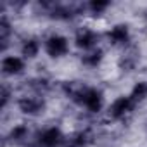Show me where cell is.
<instances>
[{
    "mask_svg": "<svg viewBox=\"0 0 147 147\" xmlns=\"http://www.w3.org/2000/svg\"><path fill=\"white\" fill-rule=\"evenodd\" d=\"M67 50H69V43H67V38L62 35H52L45 40V52L54 59L66 55Z\"/></svg>",
    "mask_w": 147,
    "mask_h": 147,
    "instance_id": "1",
    "label": "cell"
},
{
    "mask_svg": "<svg viewBox=\"0 0 147 147\" xmlns=\"http://www.w3.org/2000/svg\"><path fill=\"white\" fill-rule=\"evenodd\" d=\"M133 106H135V102L130 99V95H121L109 106V116L113 119H121L131 113Z\"/></svg>",
    "mask_w": 147,
    "mask_h": 147,
    "instance_id": "2",
    "label": "cell"
},
{
    "mask_svg": "<svg viewBox=\"0 0 147 147\" xmlns=\"http://www.w3.org/2000/svg\"><path fill=\"white\" fill-rule=\"evenodd\" d=\"M18 106H19L21 113L30 114V116L40 114V113H43V109H45V102H43V99H40V97H21L19 102H18Z\"/></svg>",
    "mask_w": 147,
    "mask_h": 147,
    "instance_id": "3",
    "label": "cell"
},
{
    "mask_svg": "<svg viewBox=\"0 0 147 147\" xmlns=\"http://www.w3.org/2000/svg\"><path fill=\"white\" fill-rule=\"evenodd\" d=\"M97 42H99V35H97L95 31L88 30V28L80 30V31L76 33V36H75V43H76V47H78V49H83V50H90V49H94V47L97 45Z\"/></svg>",
    "mask_w": 147,
    "mask_h": 147,
    "instance_id": "4",
    "label": "cell"
},
{
    "mask_svg": "<svg viewBox=\"0 0 147 147\" xmlns=\"http://www.w3.org/2000/svg\"><path fill=\"white\" fill-rule=\"evenodd\" d=\"M38 142L42 147H55L62 142V131L57 126H50L45 128L40 135H38Z\"/></svg>",
    "mask_w": 147,
    "mask_h": 147,
    "instance_id": "5",
    "label": "cell"
},
{
    "mask_svg": "<svg viewBox=\"0 0 147 147\" xmlns=\"http://www.w3.org/2000/svg\"><path fill=\"white\" fill-rule=\"evenodd\" d=\"M24 69V61L18 55H7L4 57L2 61V71L4 75H9V76H16V75H21Z\"/></svg>",
    "mask_w": 147,
    "mask_h": 147,
    "instance_id": "6",
    "label": "cell"
},
{
    "mask_svg": "<svg viewBox=\"0 0 147 147\" xmlns=\"http://www.w3.org/2000/svg\"><path fill=\"white\" fill-rule=\"evenodd\" d=\"M109 40L113 45H123L130 40V30H128V24H116L109 30L107 33Z\"/></svg>",
    "mask_w": 147,
    "mask_h": 147,
    "instance_id": "7",
    "label": "cell"
},
{
    "mask_svg": "<svg viewBox=\"0 0 147 147\" xmlns=\"http://www.w3.org/2000/svg\"><path fill=\"white\" fill-rule=\"evenodd\" d=\"M38 50H40V45H38V42H36L35 38H28V40H24V43H23V47H21L23 55L28 57V59L36 57Z\"/></svg>",
    "mask_w": 147,
    "mask_h": 147,
    "instance_id": "8",
    "label": "cell"
},
{
    "mask_svg": "<svg viewBox=\"0 0 147 147\" xmlns=\"http://www.w3.org/2000/svg\"><path fill=\"white\" fill-rule=\"evenodd\" d=\"M145 97H147V82H138V83L131 88L130 99L137 104V102H142Z\"/></svg>",
    "mask_w": 147,
    "mask_h": 147,
    "instance_id": "9",
    "label": "cell"
},
{
    "mask_svg": "<svg viewBox=\"0 0 147 147\" xmlns=\"http://www.w3.org/2000/svg\"><path fill=\"white\" fill-rule=\"evenodd\" d=\"M102 57H104L102 50H94V52L87 54V55L82 59V62H83L85 66H88V67H95V66H99V64H100Z\"/></svg>",
    "mask_w": 147,
    "mask_h": 147,
    "instance_id": "10",
    "label": "cell"
},
{
    "mask_svg": "<svg viewBox=\"0 0 147 147\" xmlns=\"http://www.w3.org/2000/svg\"><path fill=\"white\" fill-rule=\"evenodd\" d=\"M107 7H109V2H107V0H92V2L88 4V9H90L92 12H95V14L104 12Z\"/></svg>",
    "mask_w": 147,
    "mask_h": 147,
    "instance_id": "11",
    "label": "cell"
},
{
    "mask_svg": "<svg viewBox=\"0 0 147 147\" xmlns=\"http://www.w3.org/2000/svg\"><path fill=\"white\" fill-rule=\"evenodd\" d=\"M26 135H28V128H26L24 125H18V126H14V128L11 130L9 138H12V140H23Z\"/></svg>",
    "mask_w": 147,
    "mask_h": 147,
    "instance_id": "12",
    "label": "cell"
},
{
    "mask_svg": "<svg viewBox=\"0 0 147 147\" xmlns=\"http://www.w3.org/2000/svg\"><path fill=\"white\" fill-rule=\"evenodd\" d=\"M7 100H9V90L4 88V90H2V107L7 106Z\"/></svg>",
    "mask_w": 147,
    "mask_h": 147,
    "instance_id": "13",
    "label": "cell"
},
{
    "mask_svg": "<svg viewBox=\"0 0 147 147\" xmlns=\"http://www.w3.org/2000/svg\"><path fill=\"white\" fill-rule=\"evenodd\" d=\"M145 18H147V11H145Z\"/></svg>",
    "mask_w": 147,
    "mask_h": 147,
    "instance_id": "14",
    "label": "cell"
}]
</instances>
